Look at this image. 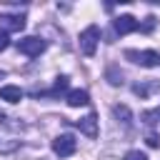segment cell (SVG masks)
Masks as SVG:
<instances>
[{"label": "cell", "instance_id": "6da1fadb", "mask_svg": "<svg viewBox=\"0 0 160 160\" xmlns=\"http://www.w3.org/2000/svg\"><path fill=\"white\" fill-rule=\"evenodd\" d=\"M20 135H22V122L12 120L0 110V155H10L20 148Z\"/></svg>", "mask_w": 160, "mask_h": 160}, {"label": "cell", "instance_id": "7a4b0ae2", "mask_svg": "<svg viewBox=\"0 0 160 160\" xmlns=\"http://www.w3.org/2000/svg\"><path fill=\"white\" fill-rule=\"evenodd\" d=\"M125 58L135 65H142V68L160 65V52H155V50H125Z\"/></svg>", "mask_w": 160, "mask_h": 160}, {"label": "cell", "instance_id": "3957f363", "mask_svg": "<svg viewBox=\"0 0 160 160\" xmlns=\"http://www.w3.org/2000/svg\"><path fill=\"white\" fill-rule=\"evenodd\" d=\"M98 40H100V28L98 25H88L82 32H80V50L92 58L95 55V48H98Z\"/></svg>", "mask_w": 160, "mask_h": 160}, {"label": "cell", "instance_id": "277c9868", "mask_svg": "<svg viewBox=\"0 0 160 160\" xmlns=\"http://www.w3.org/2000/svg\"><path fill=\"white\" fill-rule=\"evenodd\" d=\"M45 48H48V42H45L42 38H35V35L18 40V50H20L22 55H28V58H38V55H40Z\"/></svg>", "mask_w": 160, "mask_h": 160}, {"label": "cell", "instance_id": "5b68a950", "mask_svg": "<svg viewBox=\"0 0 160 160\" xmlns=\"http://www.w3.org/2000/svg\"><path fill=\"white\" fill-rule=\"evenodd\" d=\"M52 150H55V155H60V158H68V155H72L75 150H78V140L72 138V135H58L55 140H52Z\"/></svg>", "mask_w": 160, "mask_h": 160}, {"label": "cell", "instance_id": "8992f818", "mask_svg": "<svg viewBox=\"0 0 160 160\" xmlns=\"http://www.w3.org/2000/svg\"><path fill=\"white\" fill-rule=\"evenodd\" d=\"M22 28H25V18H22V15L0 12V30H2V32H20Z\"/></svg>", "mask_w": 160, "mask_h": 160}, {"label": "cell", "instance_id": "52a82bcc", "mask_svg": "<svg viewBox=\"0 0 160 160\" xmlns=\"http://www.w3.org/2000/svg\"><path fill=\"white\" fill-rule=\"evenodd\" d=\"M112 30H115L118 35H128V32L140 30V22H138L132 15H120V18L112 20Z\"/></svg>", "mask_w": 160, "mask_h": 160}, {"label": "cell", "instance_id": "ba28073f", "mask_svg": "<svg viewBox=\"0 0 160 160\" xmlns=\"http://www.w3.org/2000/svg\"><path fill=\"white\" fill-rule=\"evenodd\" d=\"M75 125L80 128L82 135H88V138H98V118H95V112H90V115L75 120Z\"/></svg>", "mask_w": 160, "mask_h": 160}, {"label": "cell", "instance_id": "9c48e42d", "mask_svg": "<svg viewBox=\"0 0 160 160\" xmlns=\"http://www.w3.org/2000/svg\"><path fill=\"white\" fill-rule=\"evenodd\" d=\"M65 100H68L70 108H80V105H88L90 102V95H88V90H70Z\"/></svg>", "mask_w": 160, "mask_h": 160}, {"label": "cell", "instance_id": "30bf717a", "mask_svg": "<svg viewBox=\"0 0 160 160\" xmlns=\"http://www.w3.org/2000/svg\"><path fill=\"white\" fill-rule=\"evenodd\" d=\"M150 90H160V80H150V82H135L132 85V92L138 98H148Z\"/></svg>", "mask_w": 160, "mask_h": 160}, {"label": "cell", "instance_id": "8fae6325", "mask_svg": "<svg viewBox=\"0 0 160 160\" xmlns=\"http://www.w3.org/2000/svg\"><path fill=\"white\" fill-rule=\"evenodd\" d=\"M0 98L8 100V102H20L22 100V90L15 88V85H5V88H0Z\"/></svg>", "mask_w": 160, "mask_h": 160}, {"label": "cell", "instance_id": "7c38bea8", "mask_svg": "<svg viewBox=\"0 0 160 160\" xmlns=\"http://www.w3.org/2000/svg\"><path fill=\"white\" fill-rule=\"evenodd\" d=\"M112 112H115V118H118L125 128H130V125H132V115H130L128 105H115V108H112Z\"/></svg>", "mask_w": 160, "mask_h": 160}, {"label": "cell", "instance_id": "4fadbf2b", "mask_svg": "<svg viewBox=\"0 0 160 160\" xmlns=\"http://www.w3.org/2000/svg\"><path fill=\"white\" fill-rule=\"evenodd\" d=\"M68 85H70V78H68V75H60V78L55 80V88H52V90H50L48 95H52V98H58L60 92H65V90H68Z\"/></svg>", "mask_w": 160, "mask_h": 160}, {"label": "cell", "instance_id": "5bb4252c", "mask_svg": "<svg viewBox=\"0 0 160 160\" xmlns=\"http://www.w3.org/2000/svg\"><path fill=\"white\" fill-rule=\"evenodd\" d=\"M108 82H110V85H122V72H120L118 68H110V70H108Z\"/></svg>", "mask_w": 160, "mask_h": 160}, {"label": "cell", "instance_id": "9a60e30c", "mask_svg": "<svg viewBox=\"0 0 160 160\" xmlns=\"http://www.w3.org/2000/svg\"><path fill=\"white\" fill-rule=\"evenodd\" d=\"M152 28H155V18H152V15H150V18H145V22H142V25H140V30H142V32H150V30H152Z\"/></svg>", "mask_w": 160, "mask_h": 160}, {"label": "cell", "instance_id": "2e32d148", "mask_svg": "<svg viewBox=\"0 0 160 160\" xmlns=\"http://www.w3.org/2000/svg\"><path fill=\"white\" fill-rule=\"evenodd\" d=\"M125 160H148V158H145V152H140V150H130V152L125 155Z\"/></svg>", "mask_w": 160, "mask_h": 160}, {"label": "cell", "instance_id": "e0dca14e", "mask_svg": "<svg viewBox=\"0 0 160 160\" xmlns=\"http://www.w3.org/2000/svg\"><path fill=\"white\" fill-rule=\"evenodd\" d=\"M8 45H10V40H8V32H2V30H0V52H2Z\"/></svg>", "mask_w": 160, "mask_h": 160}, {"label": "cell", "instance_id": "ac0fdd59", "mask_svg": "<svg viewBox=\"0 0 160 160\" xmlns=\"http://www.w3.org/2000/svg\"><path fill=\"white\" fill-rule=\"evenodd\" d=\"M155 118H158V115H155V112H150V110H148V112H142V120H145V122H150V125H152V122H158Z\"/></svg>", "mask_w": 160, "mask_h": 160}, {"label": "cell", "instance_id": "d6986e66", "mask_svg": "<svg viewBox=\"0 0 160 160\" xmlns=\"http://www.w3.org/2000/svg\"><path fill=\"white\" fill-rule=\"evenodd\" d=\"M145 142H148L150 148H158V145H160V142H158V135H152V132H150V135L145 138Z\"/></svg>", "mask_w": 160, "mask_h": 160}, {"label": "cell", "instance_id": "ffe728a7", "mask_svg": "<svg viewBox=\"0 0 160 160\" xmlns=\"http://www.w3.org/2000/svg\"><path fill=\"white\" fill-rule=\"evenodd\" d=\"M155 115H158V118H160V108H158V110H155Z\"/></svg>", "mask_w": 160, "mask_h": 160}]
</instances>
